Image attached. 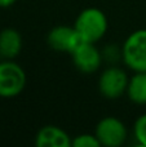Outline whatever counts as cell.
I'll return each instance as SVG.
<instances>
[{
  "instance_id": "obj_1",
  "label": "cell",
  "mask_w": 146,
  "mask_h": 147,
  "mask_svg": "<svg viewBox=\"0 0 146 147\" xmlns=\"http://www.w3.org/2000/svg\"><path fill=\"white\" fill-rule=\"evenodd\" d=\"M74 27L76 28L83 40L95 44L106 34L107 18L105 13L97 8H87L79 13Z\"/></svg>"
},
{
  "instance_id": "obj_2",
  "label": "cell",
  "mask_w": 146,
  "mask_h": 147,
  "mask_svg": "<svg viewBox=\"0 0 146 147\" xmlns=\"http://www.w3.org/2000/svg\"><path fill=\"white\" fill-rule=\"evenodd\" d=\"M122 58L135 72H146V30L132 32L122 47Z\"/></svg>"
},
{
  "instance_id": "obj_3",
  "label": "cell",
  "mask_w": 146,
  "mask_h": 147,
  "mask_svg": "<svg viewBox=\"0 0 146 147\" xmlns=\"http://www.w3.org/2000/svg\"><path fill=\"white\" fill-rule=\"evenodd\" d=\"M26 74L13 61L0 62V97L13 98L25 89Z\"/></svg>"
},
{
  "instance_id": "obj_4",
  "label": "cell",
  "mask_w": 146,
  "mask_h": 147,
  "mask_svg": "<svg viewBox=\"0 0 146 147\" xmlns=\"http://www.w3.org/2000/svg\"><path fill=\"white\" fill-rule=\"evenodd\" d=\"M129 79L127 72L118 66H110L105 69L98 79V90L105 98H120L128 88Z\"/></svg>"
},
{
  "instance_id": "obj_5",
  "label": "cell",
  "mask_w": 146,
  "mask_h": 147,
  "mask_svg": "<svg viewBox=\"0 0 146 147\" xmlns=\"http://www.w3.org/2000/svg\"><path fill=\"white\" fill-rule=\"evenodd\" d=\"M95 134L101 146L105 147H119L127 140L126 125L114 116H107L100 120Z\"/></svg>"
},
{
  "instance_id": "obj_6",
  "label": "cell",
  "mask_w": 146,
  "mask_h": 147,
  "mask_svg": "<svg viewBox=\"0 0 146 147\" xmlns=\"http://www.w3.org/2000/svg\"><path fill=\"white\" fill-rule=\"evenodd\" d=\"M47 43L52 49L57 52H66L71 54L79 45L84 43L75 27L57 26L52 28L47 36Z\"/></svg>"
},
{
  "instance_id": "obj_7",
  "label": "cell",
  "mask_w": 146,
  "mask_h": 147,
  "mask_svg": "<svg viewBox=\"0 0 146 147\" xmlns=\"http://www.w3.org/2000/svg\"><path fill=\"white\" fill-rule=\"evenodd\" d=\"M75 67L83 74H92L100 69L102 63V53L95 47L93 43H84L79 45L71 53Z\"/></svg>"
},
{
  "instance_id": "obj_8",
  "label": "cell",
  "mask_w": 146,
  "mask_h": 147,
  "mask_svg": "<svg viewBox=\"0 0 146 147\" xmlns=\"http://www.w3.org/2000/svg\"><path fill=\"white\" fill-rule=\"evenodd\" d=\"M71 142L69 134L56 125L43 127L35 137V145L38 147H70Z\"/></svg>"
},
{
  "instance_id": "obj_9",
  "label": "cell",
  "mask_w": 146,
  "mask_h": 147,
  "mask_svg": "<svg viewBox=\"0 0 146 147\" xmlns=\"http://www.w3.org/2000/svg\"><path fill=\"white\" fill-rule=\"evenodd\" d=\"M22 49L21 34L14 28H5L0 32V56L12 59L18 56Z\"/></svg>"
},
{
  "instance_id": "obj_10",
  "label": "cell",
  "mask_w": 146,
  "mask_h": 147,
  "mask_svg": "<svg viewBox=\"0 0 146 147\" xmlns=\"http://www.w3.org/2000/svg\"><path fill=\"white\" fill-rule=\"evenodd\" d=\"M127 94L133 103L146 105V72H136L129 79Z\"/></svg>"
},
{
  "instance_id": "obj_11",
  "label": "cell",
  "mask_w": 146,
  "mask_h": 147,
  "mask_svg": "<svg viewBox=\"0 0 146 147\" xmlns=\"http://www.w3.org/2000/svg\"><path fill=\"white\" fill-rule=\"evenodd\" d=\"M135 138L140 146L146 147V114L137 117L133 127Z\"/></svg>"
},
{
  "instance_id": "obj_12",
  "label": "cell",
  "mask_w": 146,
  "mask_h": 147,
  "mask_svg": "<svg viewBox=\"0 0 146 147\" xmlns=\"http://www.w3.org/2000/svg\"><path fill=\"white\" fill-rule=\"evenodd\" d=\"M71 146L74 147H100L101 143L100 141L97 140L96 134H88V133H84V134H79L72 140Z\"/></svg>"
},
{
  "instance_id": "obj_13",
  "label": "cell",
  "mask_w": 146,
  "mask_h": 147,
  "mask_svg": "<svg viewBox=\"0 0 146 147\" xmlns=\"http://www.w3.org/2000/svg\"><path fill=\"white\" fill-rule=\"evenodd\" d=\"M122 57V49L116 48L114 45H107L102 51V58L103 61L109 62V63H115L119 58Z\"/></svg>"
},
{
  "instance_id": "obj_14",
  "label": "cell",
  "mask_w": 146,
  "mask_h": 147,
  "mask_svg": "<svg viewBox=\"0 0 146 147\" xmlns=\"http://www.w3.org/2000/svg\"><path fill=\"white\" fill-rule=\"evenodd\" d=\"M17 0H0V8H8L13 5Z\"/></svg>"
}]
</instances>
